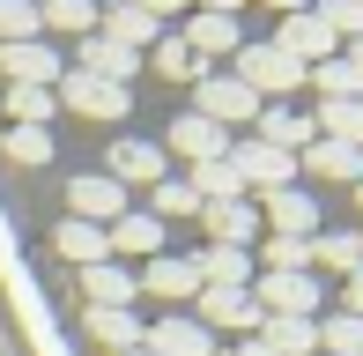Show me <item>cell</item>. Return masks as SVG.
Listing matches in <instances>:
<instances>
[{
	"label": "cell",
	"mask_w": 363,
	"mask_h": 356,
	"mask_svg": "<svg viewBox=\"0 0 363 356\" xmlns=\"http://www.w3.org/2000/svg\"><path fill=\"white\" fill-rule=\"evenodd\" d=\"M52 96L67 111H82V119H126V111H134V89H126V82H104V74H82V67L60 74Z\"/></svg>",
	"instance_id": "3957f363"
},
{
	"label": "cell",
	"mask_w": 363,
	"mask_h": 356,
	"mask_svg": "<svg viewBox=\"0 0 363 356\" xmlns=\"http://www.w3.org/2000/svg\"><path fill=\"white\" fill-rule=\"evenodd\" d=\"M319 297H326V289L311 282V274H252V304L267 319H311Z\"/></svg>",
	"instance_id": "8992f818"
},
{
	"label": "cell",
	"mask_w": 363,
	"mask_h": 356,
	"mask_svg": "<svg viewBox=\"0 0 363 356\" xmlns=\"http://www.w3.org/2000/svg\"><path fill=\"white\" fill-rule=\"evenodd\" d=\"M104 238H111V260H156L163 252V223L148 216V208H126Z\"/></svg>",
	"instance_id": "d6986e66"
},
{
	"label": "cell",
	"mask_w": 363,
	"mask_h": 356,
	"mask_svg": "<svg viewBox=\"0 0 363 356\" xmlns=\"http://www.w3.org/2000/svg\"><path fill=\"white\" fill-rule=\"evenodd\" d=\"M163 149H171V156H186V164H216V156H230V134H223L216 119H201V111H186V119H171Z\"/></svg>",
	"instance_id": "9a60e30c"
},
{
	"label": "cell",
	"mask_w": 363,
	"mask_h": 356,
	"mask_svg": "<svg viewBox=\"0 0 363 356\" xmlns=\"http://www.w3.org/2000/svg\"><path fill=\"white\" fill-rule=\"evenodd\" d=\"M319 356H363V319L356 312H334L319 327Z\"/></svg>",
	"instance_id": "d590c367"
},
{
	"label": "cell",
	"mask_w": 363,
	"mask_h": 356,
	"mask_svg": "<svg viewBox=\"0 0 363 356\" xmlns=\"http://www.w3.org/2000/svg\"><path fill=\"white\" fill-rule=\"evenodd\" d=\"M230 171L245 178V193H259V201H267V193H282V186H296V156H282V149H267V141H230Z\"/></svg>",
	"instance_id": "7a4b0ae2"
},
{
	"label": "cell",
	"mask_w": 363,
	"mask_h": 356,
	"mask_svg": "<svg viewBox=\"0 0 363 356\" xmlns=\"http://www.w3.org/2000/svg\"><path fill=\"white\" fill-rule=\"evenodd\" d=\"M311 267H334L341 282L363 267V230H319L311 238Z\"/></svg>",
	"instance_id": "83f0119b"
},
{
	"label": "cell",
	"mask_w": 363,
	"mask_h": 356,
	"mask_svg": "<svg viewBox=\"0 0 363 356\" xmlns=\"http://www.w3.org/2000/svg\"><path fill=\"white\" fill-rule=\"evenodd\" d=\"M267 8H282V15H296V8H311V0H267Z\"/></svg>",
	"instance_id": "ee69618b"
},
{
	"label": "cell",
	"mask_w": 363,
	"mask_h": 356,
	"mask_svg": "<svg viewBox=\"0 0 363 356\" xmlns=\"http://www.w3.org/2000/svg\"><path fill=\"white\" fill-rule=\"evenodd\" d=\"M259 342L274 356H319V319H259Z\"/></svg>",
	"instance_id": "f1b7e54d"
},
{
	"label": "cell",
	"mask_w": 363,
	"mask_h": 356,
	"mask_svg": "<svg viewBox=\"0 0 363 356\" xmlns=\"http://www.w3.org/2000/svg\"><path fill=\"white\" fill-rule=\"evenodd\" d=\"M82 327H89V342H104L111 356H126V349L148 342V319L134 312V304H89V312H82Z\"/></svg>",
	"instance_id": "7c38bea8"
},
{
	"label": "cell",
	"mask_w": 363,
	"mask_h": 356,
	"mask_svg": "<svg viewBox=\"0 0 363 356\" xmlns=\"http://www.w3.org/2000/svg\"><path fill=\"white\" fill-rule=\"evenodd\" d=\"M134 8H141V15H156V23H171V15L186 8V0H134Z\"/></svg>",
	"instance_id": "60d3db41"
},
{
	"label": "cell",
	"mask_w": 363,
	"mask_h": 356,
	"mask_svg": "<svg viewBox=\"0 0 363 356\" xmlns=\"http://www.w3.org/2000/svg\"><path fill=\"white\" fill-rule=\"evenodd\" d=\"M148 349H156V356H216V334H208L193 312H171V319L148 327Z\"/></svg>",
	"instance_id": "ffe728a7"
},
{
	"label": "cell",
	"mask_w": 363,
	"mask_h": 356,
	"mask_svg": "<svg viewBox=\"0 0 363 356\" xmlns=\"http://www.w3.org/2000/svg\"><path fill=\"white\" fill-rule=\"evenodd\" d=\"M296 171H311V178H341V186H363V149H349V141H311V149L296 156Z\"/></svg>",
	"instance_id": "cb8c5ba5"
},
{
	"label": "cell",
	"mask_w": 363,
	"mask_h": 356,
	"mask_svg": "<svg viewBox=\"0 0 363 356\" xmlns=\"http://www.w3.org/2000/svg\"><path fill=\"white\" fill-rule=\"evenodd\" d=\"M201 230H208V245H245L252 252V238L267 230V223H259L252 193H238V201H201Z\"/></svg>",
	"instance_id": "ba28073f"
},
{
	"label": "cell",
	"mask_w": 363,
	"mask_h": 356,
	"mask_svg": "<svg viewBox=\"0 0 363 356\" xmlns=\"http://www.w3.org/2000/svg\"><path fill=\"white\" fill-rule=\"evenodd\" d=\"M245 0H201V15H238Z\"/></svg>",
	"instance_id": "7bdbcfd3"
},
{
	"label": "cell",
	"mask_w": 363,
	"mask_h": 356,
	"mask_svg": "<svg viewBox=\"0 0 363 356\" xmlns=\"http://www.w3.org/2000/svg\"><path fill=\"white\" fill-rule=\"evenodd\" d=\"M0 67H8L15 89H60V74H67V52L45 38H23V45H0Z\"/></svg>",
	"instance_id": "5b68a950"
},
{
	"label": "cell",
	"mask_w": 363,
	"mask_h": 356,
	"mask_svg": "<svg viewBox=\"0 0 363 356\" xmlns=\"http://www.w3.org/2000/svg\"><path fill=\"white\" fill-rule=\"evenodd\" d=\"M104 178H119V186H163L171 178V156L156 149V141H111V156H104Z\"/></svg>",
	"instance_id": "8fae6325"
},
{
	"label": "cell",
	"mask_w": 363,
	"mask_h": 356,
	"mask_svg": "<svg viewBox=\"0 0 363 356\" xmlns=\"http://www.w3.org/2000/svg\"><path fill=\"white\" fill-rule=\"evenodd\" d=\"M74 67H82V74H104V82H126V89H134L141 52H126V45H111L104 30H96V38H74Z\"/></svg>",
	"instance_id": "e0dca14e"
},
{
	"label": "cell",
	"mask_w": 363,
	"mask_h": 356,
	"mask_svg": "<svg viewBox=\"0 0 363 356\" xmlns=\"http://www.w3.org/2000/svg\"><path fill=\"white\" fill-rule=\"evenodd\" d=\"M193 319H201L208 334H259V304H252V289H201V297H193Z\"/></svg>",
	"instance_id": "52a82bcc"
},
{
	"label": "cell",
	"mask_w": 363,
	"mask_h": 356,
	"mask_svg": "<svg viewBox=\"0 0 363 356\" xmlns=\"http://www.w3.org/2000/svg\"><path fill=\"white\" fill-rule=\"evenodd\" d=\"M311 126H319V141H349V149H363V96H326V104L311 111Z\"/></svg>",
	"instance_id": "4316f807"
},
{
	"label": "cell",
	"mask_w": 363,
	"mask_h": 356,
	"mask_svg": "<svg viewBox=\"0 0 363 356\" xmlns=\"http://www.w3.org/2000/svg\"><path fill=\"white\" fill-rule=\"evenodd\" d=\"M304 74H311V67H296V60H289V52H282V45H274V38H267V45H252V38L238 45V82L252 89L259 104H274V96L304 89Z\"/></svg>",
	"instance_id": "6da1fadb"
},
{
	"label": "cell",
	"mask_w": 363,
	"mask_h": 356,
	"mask_svg": "<svg viewBox=\"0 0 363 356\" xmlns=\"http://www.w3.org/2000/svg\"><path fill=\"white\" fill-rule=\"evenodd\" d=\"M148 67H156V74H171V82H201V74H208V60H193V52H186V38H178V30H163V38H156V52H148Z\"/></svg>",
	"instance_id": "f546056e"
},
{
	"label": "cell",
	"mask_w": 363,
	"mask_h": 356,
	"mask_svg": "<svg viewBox=\"0 0 363 356\" xmlns=\"http://www.w3.org/2000/svg\"><path fill=\"white\" fill-rule=\"evenodd\" d=\"M341 312H356V319H363V267L349 274V282H341Z\"/></svg>",
	"instance_id": "ab89813d"
},
{
	"label": "cell",
	"mask_w": 363,
	"mask_h": 356,
	"mask_svg": "<svg viewBox=\"0 0 363 356\" xmlns=\"http://www.w3.org/2000/svg\"><path fill=\"white\" fill-rule=\"evenodd\" d=\"M356 201H363V186H356Z\"/></svg>",
	"instance_id": "7dc6e473"
},
{
	"label": "cell",
	"mask_w": 363,
	"mask_h": 356,
	"mask_svg": "<svg viewBox=\"0 0 363 356\" xmlns=\"http://www.w3.org/2000/svg\"><path fill=\"white\" fill-rule=\"evenodd\" d=\"M193 267H201V289H252V252L245 245H208V252H193Z\"/></svg>",
	"instance_id": "44dd1931"
},
{
	"label": "cell",
	"mask_w": 363,
	"mask_h": 356,
	"mask_svg": "<svg viewBox=\"0 0 363 356\" xmlns=\"http://www.w3.org/2000/svg\"><path fill=\"white\" fill-rule=\"evenodd\" d=\"M148 216L171 223V216H201V193L186 186V178H163V186H148Z\"/></svg>",
	"instance_id": "836d02e7"
},
{
	"label": "cell",
	"mask_w": 363,
	"mask_h": 356,
	"mask_svg": "<svg viewBox=\"0 0 363 356\" xmlns=\"http://www.w3.org/2000/svg\"><path fill=\"white\" fill-rule=\"evenodd\" d=\"M193 111L216 119L223 134H230V126H252V119H259V96L245 89L238 74H201V82H193Z\"/></svg>",
	"instance_id": "277c9868"
},
{
	"label": "cell",
	"mask_w": 363,
	"mask_h": 356,
	"mask_svg": "<svg viewBox=\"0 0 363 356\" xmlns=\"http://www.w3.org/2000/svg\"><path fill=\"white\" fill-rule=\"evenodd\" d=\"M23 38H45L38 0H0V45H23Z\"/></svg>",
	"instance_id": "74e56055"
},
{
	"label": "cell",
	"mask_w": 363,
	"mask_h": 356,
	"mask_svg": "<svg viewBox=\"0 0 363 356\" xmlns=\"http://www.w3.org/2000/svg\"><path fill=\"white\" fill-rule=\"evenodd\" d=\"M82 297H89V304H134L141 297V274L126 260H96V267H82Z\"/></svg>",
	"instance_id": "603a6c76"
},
{
	"label": "cell",
	"mask_w": 363,
	"mask_h": 356,
	"mask_svg": "<svg viewBox=\"0 0 363 356\" xmlns=\"http://www.w3.org/2000/svg\"><path fill=\"white\" fill-rule=\"evenodd\" d=\"M126 356H156V349H148V342H141V349H126Z\"/></svg>",
	"instance_id": "bcb514c9"
},
{
	"label": "cell",
	"mask_w": 363,
	"mask_h": 356,
	"mask_svg": "<svg viewBox=\"0 0 363 356\" xmlns=\"http://www.w3.org/2000/svg\"><path fill=\"white\" fill-rule=\"evenodd\" d=\"M96 30H104L111 45H126V52H156V38H163V23L141 15L134 0H104V23H96Z\"/></svg>",
	"instance_id": "2e32d148"
},
{
	"label": "cell",
	"mask_w": 363,
	"mask_h": 356,
	"mask_svg": "<svg viewBox=\"0 0 363 356\" xmlns=\"http://www.w3.org/2000/svg\"><path fill=\"white\" fill-rule=\"evenodd\" d=\"M178 38H186V52H193V60H238L245 30H238V15H201V8H193Z\"/></svg>",
	"instance_id": "5bb4252c"
},
{
	"label": "cell",
	"mask_w": 363,
	"mask_h": 356,
	"mask_svg": "<svg viewBox=\"0 0 363 356\" xmlns=\"http://www.w3.org/2000/svg\"><path fill=\"white\" fill-rule=\"evenodd\" d=\"M52 111H60L52 89H15V82H8V119H15V126H45Z\"/></svg>",
	"instance_id": "8d00e7d4"
},
{
	"label": "cell",
	"mask_w": 363,
	"mask_h": 356,
	"mask_svg": "<svg viewBox=\"0 0 363 356\" xmlns=\"http://www.w3.org/2000/svg\"><path fill=\"white\" fill-rule=\"evenodd\" d=\"M216 356H274V349H267V342H259V334H245V342H238V349H216Z\"/></svg>",
	"instance_id": "b9f144b4"
},
{
	"label": "cell",
	"mask_w": 363,
	"mask_h": 356,
	"mask_svg": "<svg viewBox=\"0 0 363 356\" xmlns=\"http://www.w3.org/2000/svg\"><path fill=\"white\" fill-rule=\"evenodd\" d=\"M186 186L201 193V201H238V193H245V178L230 171V156H216V164H193V171H186Z\"/></svg>",
	"instance_id": "4dcf8cb0"
},
{
	"label": "cell",
	"mask_w": 363,
	"mask_h": 356,
	"mask_svg": "<svg viewBox=\"0 0 363 356\" xmlns=\"http://www.w3.org/2000/svg\"><path fill=\"white\" fill-rule=\"evenodd\" d=\"M259 223H267L274 238H319V201H311L304 186H282L259 201Z\"/></svg>",
	"instance_id": "4fadbf2b"
},
{
	"label": "cell",
	"mask_w": 363,
	"mask_h": 356,
	"mask_svg": "<svg viewBox=\"0 0 363 356\" xmlns=\"http://www.w3.org/2000/svg\"><path fill=\"white\" fill-rule=\"evenodd\" d=\"M259 274H311V238H267L259 245Z\"/></svg>",
	"instance_id": "d6a6232c"
},
{
	"label": "cell",
	"mask_w": 363,
	"mask_h": 356,
	"mask_svg": "<svg viewBox=\"0 0 363 356\" xmlns=\"http://www.w3.org/2000/svg\"><path fill=\"white\" fill-rule=\"evenodd\" d=\"M311 89H319V104H326V96H363V74L349 67V52H334V60L311 67Z\"/></svg>",
	"instance_id": "1f68e13d"
},
{
	"label": "cell",
	"mask_w": 363,
	"mask_h": 356,
	"mask_svg": "<svg viewBox=\"0 0 363 356\" xmlns=\"http://www.w3.org/2000/svg\"><path fill=\"white\" fill-rule=\"evenodd\" d=\"M141 297H201V267L193 252H156L141 267Z\"/></svg>",
	"instance_id": "ac0fdd59"
},
{
	"label": "cell",
	"mask_w": 363,
	"mask_h": 356,
	"mask_svg": "<svg viewBox=\"0 0 363 356\" xmlns=\"http://www.w3.org/2000/svg\"><path fill=\"white\" fill-rule=\"evenodd\" d=\"M67 216L96 223V230H111V223L126 216V186H119V178H104V171H89V178H67Z\"/></svg>",
	"instance_id": "9c48e42d"
},
{
	"label": "cell",
	"mask_w": 363,
	"mask_h": 356,
	"mask_svg": "<svg viewBox=\"0 0 363 356\" xmlns=\"http://www.w3.org/2000/svg\"><path fill=\"white\" fill-rule=\"evenodd\" d=\"M52 252H60V260H74V267H96V260H111V238L96 230V223L67 216V223L52 230Z\"/></svg>",
	"instance_id": "484cf974"
},
{
	"label": "cell",
	"mask_w": 363,
	"mask_h": 356,
	"mask_svg": "<svg viewBox=\"0 0 363 356\" xmlns=\"http://www.w3.org/2000/svg\"><path fill=\"white\" fill-rule=\"evenodd\" d=\"M259 141H267V149H282V156H296V149H311V141H319V126L304 119V111H289V104H259Z\"/></svg>",
	"instance_id": "7402d4cb"
},
{
	"label": "cell",
	"mask_w": 363,
	"mask_h": 356,
	"mask_svg": "<svg viewBox=\"0 0 363 356\" xmlns=\"http://www.w3.org/2000/svg\"><path fill=\"white\" fill-rule=\"evenodd\" d=\"M8 164H52V126H8Z\"/></svg>",
	"instance_id": "e575fe53"
},
{
	"label": "cell",
	"mask_w": 363,
	"mask_h": 356,
	"mask_svg": "<svg viewBox=\"0 0 363 356\" xmlns=\"http://www.w3.org/2000/svg\"><path fill=\"white\" fill-rule=\"evenodd\" d=\"M38 23L52 30V38H96L104 0H38Z\"/></svg>",
	"instance_id": "d4e9b609"
},
{
	"label": "cell",
	"mask_w": 363,
	"mask_h": 356,
	"mask_svg": "<svg viewBox=\"0 0 363 356\" xmlns=\"http://www.w3.org/2000/svg\"><path fill=\"white\" fill-rule=\"evenodd\" d=\"M311 15H319L334 38H363V0H311Z\"/></svg>",
	"instance_id": "f35d334b"
},
{
	"label": "cell",
	"mask_w": 363,
	"mask_h": 356,
	"mask_svg": "<svg viewBox=\"0 0 363 356\" xmlns=\"http://www.w3.org/2000/svg\"><path fill=\"white\" fill-rule=\"evenodd\" d=\"M349 67H356V74H363V38H356V45H349Z\"/></svg>",
	"instance_id": "f6af8a7d"
},
{
	"label": "cell",
	"mask_w": 363,
	"mask_h": 356,
	"mask_svg": "<svg viewBox=\"0 0 363 356\" xmlns=\"http://www.w3.org/2000/svg\"><path fill=\"white\" fill-rule=\"evenodd\" d=\"M274 45H282V52L296 60V67H319V60H334V52H341V38H334V30H326L319 15H311V8L282 15V30H274Z\"/></svg>",
	"instance_id": "30bf717a"
}]
</instances>
